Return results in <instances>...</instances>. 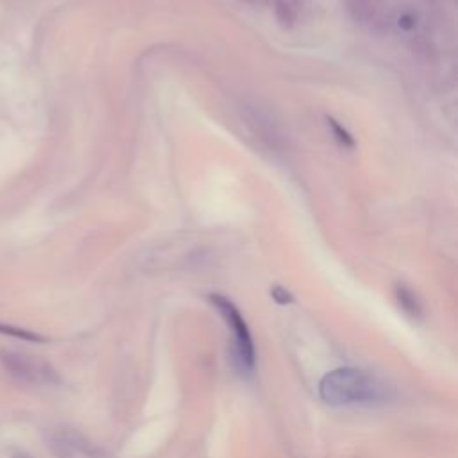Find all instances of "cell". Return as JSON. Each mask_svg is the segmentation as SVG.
<instances>
[{
  "instance_id": "5b68a950",
  "label": "cell",
  "mask_w": 458,
  "mask_h": 458,
  "mask_svg": "<svg viewBox=\"0 0 458 458\" xmlns=\"http://www.w3.org/2000/svg\"><path fill=\"white\" fill-rule=\"evenodd\" d=\"M344 4L354 22L376 26L389 20L392 0H344Z\"/></svg>"
},
{
  "instance_id": "8992f818",
  "label": "cell",
  "mask_w": 458,
  "mask_h": 458,
  "mask_svg": "<svg viewBox=\"0 0 458 458\" xmlns=\"http://www.w3.org/2000/svg\"><path fill=\"white\" fill-rule=\"evenodd\" d=\"M274 15L283 27H292L301 17V0H274Z\"/></svg>"
},
{
  "instance_id": "9c48e42d",
  "label": "cell",
  "mask_w": 458,
  "mask_h": 458,
  "mask_svg": "<svg viewBox=\"0 0 458 458\" xmlns=\"http://www.w3.org/2000/svg\"><path fill=\"white\" fill-rule=\"evenodd\" d=\"M326 120H328V128L331 129L333 138H335L344 149H353V147H354V138L351 136V133H349L342 124H338L335 119L328 117Z\"/></svg>"
},
{
  "instance_id": "7c38bea8",
  "label": "cell",
  "mask_w": 458,
  "mask_h": 458,
  "mask_svg": "<svg viewBox=\"0 0 458 458\" xmlns=\"http://www.w3.org/2000/svg\"><path fill=\"white\" fill-rule=\"evenodd\" d=\"M10 458H35V456L20 447H13V449H10Z\"/></svg>"
},
{
  "instance_id": "277c9868",
  "label": "cell",
  "mask_w": 458,
  "mask_h": 458,
  "mask_svg": "<svg viewBox=\"0 0 458 458\" xmlns=\"http://www.w3.org/2000/svg\"><path fill=\"white\" fill-rule=\"evenodd\" d=\"M47 442L56 458H112L101 446L74 428L50 430Z\"/></svg>"
},
{
  "instance_id": "8fae6325",
  "label": "cell",
  "mask_w": 458,
  "mask_h": 458,
  "mask_svg": "<svg viewBox=\"0 0 458 458\" xmlns=\"http://www.w3.org/2000/svg\"><path fill=\"white\" fill-rule=\"evenodd\" d=\"M272 298L276 299L278 303H282V305L292 303V296H291V292H289V291H285V289H282V287H274V289H272Z\"/></svg>"
},
{
  "instance_id": "30bf717a",
  "label": "cell",
  "mask_w": 458,
  "mask_h": 458,
  "mask_svg": "<svg viewBox=\"0 0 458 458\" xmlns=\"http://www.w3.org/2000/svg\"><path fill=\"white\" fill-rule=\"evenodd\" d=\"M398 27L401 29V31H405V33H408V31H412L414 27H415V17L412 15V13H401L400 17H398Z\"/></svg>"
},
{
  "instance_id": "52a82bcc",
  "label": "cell",
  "mask_w": 458,
  "mask_h": 458,
  "mask_svg": "<svg viewBox=\"0 0 458 458\" xmlns=\"http://www.w3.org/2000/svg\"><path fill=\"white\" fill-rule=\"evenodd\" d=\"M396 299L400 308L412 319H417L423 315V305L419 301V298L405 285H398L396 287Z\"/></svg>"
},
{
  "instance_id": "7a4b0ae2",
  "label": "cell",
  "mask_w": 458,
  "mask_h": 458,
  "mask_svg": "<svg viewBox=\"0 0 458 458\" xmlns=\"http://www.w3.org/2000/svg\"><path fill=\"white\" fill-rule=\"evenodd\" d=\"M0 365L12 378L26 385L54 387L61 384V376L54 365L35 354L0 349Z\"/></svg>"
},
{
  "instance_id": "ba28073f",
  "label": "cell",
  "mask_w": 458,
  "mask_h": 458,
  "mask_svg": "<svg viewBox=\"0 0 458 458\" xmlns=\"http://www.w3.org/2000/svg\"><path fill=\"white\" fill-rule=\"evenodd\" d=\"M0 335H8V337H13V338H19V340H26V342H45L47 338L40 333H35L31 330H26V328H20V326H13V324H4L0 322Z\"/></svg>"
},
{
  "instance_id": "3957f363",
  "label": "cell",
  "mask_w": 458,
  "mask_h": 458,
  "mask_svg": "<svg viewBox=\"0 0 458 458\" xmlns=\"http://www.w3.org/2000/svg\"><path fill=\"white\" fill-rule=\"evenodd\" d=\"M210 303L217 308V312L221 314V317L224 319V322L233 333V353H235V361L238 365V369L245 375H251L256 365V349H254L251 330L242 312L235 307L231 299L219 294H212Z\"/></svg>"
},
{
  "instance_id": "6da1fadb",
  "label": "cell",
  "mask_w": 458,
  "mask_h": 458,
  "mask_svg": "<svg viewBox=\"0 0 458 458\" xmlns=\"http://www.w3.org/2000/svg\"><path fill=\"white\" fill-rule=\"evenodd\" d=\"M319 398L333 408L380 407L394 398L392 389L376 375L358 368H338L319 382Z\"/></svg>"
}]
</instances>
